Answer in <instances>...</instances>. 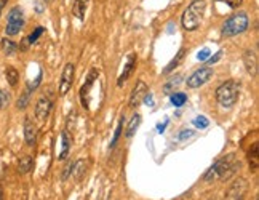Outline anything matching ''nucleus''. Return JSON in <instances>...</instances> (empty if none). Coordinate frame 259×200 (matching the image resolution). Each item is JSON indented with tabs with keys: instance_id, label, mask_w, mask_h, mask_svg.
Here are the masks:
<instances>
[{
	"instance_id": "26",
	"label": "nucleus",
	"mask_w": 259,
	"mask_h": 200,
	"mask_svg": "<svg viewBox=\"0 0 259 200\" xmlns=\"http://www.w3.org/2000/svg\"><path fill=\"white\" fill-rule=\"evenodd\" d=\"M186 101H187V96H186L184 93H173V94H171V103H173V106L181 108Z\"/></svg>"
},
{
	"instance_id": "1",
	"label": "nucleus",
	"mask_w": 259,
	"mask_h": 200,
	"mask_svg": "<svg viewBox=\"0 0 259 200\" xmlns=\"http://www.w3.org/2000/svg\"><path fill=\"white\" fill-rule=\"evenodd\" d=\"M240 168V160L237 159L235 154H227L226 157L216 160L213 164L205 175H203V179L207 183H211L215 179H221V181H226L229 178H232Z\"/></svg>"
},
{
	"instance_id": "25",
	"label": "nucleus",
	"mask_w": 259,
	"mask_h": 200,
	"mask_svg": "<svg viewBox=\"0 0 259 200\" xmlns=\"http://www.w3.org/2000/svg\"><path fill=\"white\" fill-rule=\"evenodd\" d=\"M12 98H10V93L7 90H2L0 88V111H4L8 108V104H10Z\"/></svg>"
},
{
	"instance_id": "32",
	"label": "nucleus",
	"mask_w": 259,
	"mask_h": 200,
	"mask_svg": "<svg viewBox=\"0 0 259 200\" xmlns=\"http://www.w3.org/2000/svg\"><path fill=\"white\" fill-rule=\"evenodd\" d=\"M179 80H181V75H176V80H171L170 83H166L165 85V93H170L171 87H176V85L179 83Z\"/></svg>"
},
{
	"instance_id": "3",
	"label": "nucleus",
	"mask_w": 259,
	"mask_h": 200,
	"mask_svg": "<svg viewBox=\"0 0 259 200\" xmlns=\"http://www.w3.org/2000/svg\"><path fill=\"white\" fill-rule=\"evenodd\" d=\"M238 96H240V87L234 80H227L216 88V99L219 103V106L224 109L234 108L235 103L238 101Z\"/></svg>"
},
{
	"instance_id": "36",
	"label": "nucleus",
	"mask_w": 259,
	"mask_h": 200,
	"mask_svg": "<svg viewBox=\"0 0 259 200\" xmlns=\"http://www.w3.org/2000/svg\"><path fill=\"white\" fill-rule=\"evenodd\" d=\"M7 2H8V0H0V16H2V10L5 8Z\"/></svg>"
},
{
	"instance_id": "37",
	"label": "nucleus",
	"mask_w": 259,
	"mask_h": 200,
	"mask_svg": "<svg viewBox=\"0 0 259 200\" xmlns=\"http://www.w3.org/2000/svg\"><path fill=\"white\" fill-rule=\"evenodd\" d=\"M0 200H4V187L0 186Z\"/></svg>"
},
{
	"instance_id": "30",
	"label": "nucleus",
	"mask_w": 259,
	"mask_h": 200,
	"mask_svg": "<svg viewBox=\"0 0 259 200\" xmlns=\"http://www.w3.org/2000/svg\"><path fill=\"white\" fill-rule=\"evenodd\" d=\"M193 125L199 127V128H207L208 127V119H205L203 116L197 117L196 120H193Z\"/></svg>"
},
{
	"instance_id": "23",
	"label": "nucleus",
	"mask_w": 259,
	"mask_h": 200,
	"mask_svg": "<svg viewBox=\"0 0 259 200\" xmlns=\"http://www.w3.org/2000/svg\"><path fill=\"white\" fill-rule=\"evenodd\" d=\"M184 55H186V50H184V48H181L179 52H178V55L176 56H174V58L171 60V63L168 64V66H166V68H165V71H163V74H170L174 68H178V66H179V63L182 61V58H184Z\"/></svg>"
},
{
	"instance_id": "33",
	"label": "nucleus",
	"mask_w": 259,
	"mask_h": 200,
	"mask_svg": "<svg viewBox=\"0 0 259 200\" xmlns=\"http://www.w3.org/2000/svg\"><path fill=\"white\" fill-rule=\"evenodd\" d=\"M192 135H193V131H190V130H189V131H187V130H184V131L181 133V135H179V139L182 141V139H186V138H190Z\"/></svg>"
},
{
	"instance_id": "16",
	"label": "nucleus",
	"mask_w": 259,
	"mask_h": 200,
	"mask_svg": "<svg viewBox=\"0 0 259 200\" xmlns=\"http://www.w3.org/2000/svg\"><path fill=\"white\" fill-rule=\"evenodd\" d=\"M87 168H88V160L80 159V160L76 162V164H74V167H72V175L71 176H74L77 181H80L83 176H85Z\"/></svg>"
},
{
	"instance_id": "9",
	"label": "nucleus",
	"mask_w": 259,
	"mask_h": 200,
	"mask_svg": "<svg viewBox=\"0 0 259 200\" xmlns=\"http://www.w3.org/2000/svg\"><path fill=\"white\" fill-rule=\"evenodd\" d=\"M98 75H99V72L96 71V69H93V71H90V74H88V77H87V80H85V83L82 85V88H80V98H82V106L85 108V109H88L90 108V91H91V87H93V83H95V80L98 79Z\"/></svg>"
},
{
	"instance_id": "15",
	"label": "nucleus",
	"mask_w": 259,
	"mask_h": 200,
	"mask_svg": "<svg viewBox=\"0 0 259 200\" xmlns=\"http://www.w3.org/2000/svg\"><path fill=\"white\" fill-rule=\"evenodd\" d=\"M61 141H62V149H61V152H59L58 159H59V160H64V159H68L69 151H71V144H72V135L69 133L68 128H66V130H62V133H61Z\"/></svg>"
},
{
	"instance_id": "17",
	"label": "nucleus",
	"mask_w": 259,
	"mask_h": 200,
	"mask_svg": "<svg viewBox=\"0 0 259 200\" xmlns=\"http://www.w3.org/2000/svg\"><path fill=\"white\" fill-rule=\"evenodd\" d=\"M88 7V0H74V7H72V13L77 20H83L85 18V12Z\"/></svg>"
},
{
	"instance_id": "2",
	"label": "nucleus",
	"mask_w": 259,
	"mask_h": 200,
	"mask_svg": "<svg viewBox=\"0 0 259 200\" xmlns=\"http://www.w3.org/2000/svg\"><path fill=\"white\" fill-rule=\"evenodd\" d=\"M205 8H207V4L205 0H193V2L186 8V12L182 15V27L186 31L192 32V31H197L199 26L202 23V18H203V13H205Z\"/></svg>"
},
{
	"instance_id": "6",
	"label": "nucleus",
	"mask_w": 259,
	"mask_h": 200,
	"mask_svg": "<svg viewBox=\"0 0 259 200\" xmlns=\"http://www.w3.org/2000/svg\"><path fill=\"white\" fill-rule=\"evenodd\" d=\"M248 181L245 178H237L234 183L229 186L226 192V200H245L248 194Z\"/></svg>"
},
{
	"instance_id": "24",
	"label": "nucleus",
	"mask_w": 259,
	"mask_h": 200,
	"mask_svg": "<svg viewBox=\"0 0 259 200\" xmlns=\"http://www.w3.org/2000/svg\"><path fill=\"white\" fill-rule=\"evenodd\" d=\"M31 93H32L31 90L26 88V91L21 94L20 99H18V104H16L18 109H26L27 108V104H29V99H31Z\"/></svg>"
},
{
	"instance_id": "29",
	"label": "nucleus",
	"mask_w": 259,
	"mask_h": 200,
	"mask_svg": "<svg viewBox=\"0 0 259 200\" xmlns=\"http://www.w3.org/2000/svg\"><path fill=\"white\" fill-rule=\"evenodd\" d=\"M218 2H223V4H226L229 8H238L240 5L243 4V0H218Z\"/></svg>"
},
{
	"instance_id": "7",
	"label": "nucleus",
	"mask_w": 259,
	"mask_h": 200,
	"mask_svg": "<svg viewBox=\"0 0 259 200\" xmlns=\"http://www.w3.org/2000/svg\"><path fill=\"white\" fill-rule=\"evenodd\" d=\"M213 69L211 68H200L199 71L193 72L190 77H187V87L189 88H200L202 85H205L207 82L211 80L213 77Z\"/></svg>"
},
{
	"instance_id": "10",
	"label": "nucleus",
	"mask_w": 259,
	"mask_h": 200,
	"mask_svg": "<svg viewBox=\"0 0 259 200\" xmlns=\"http://www.w3.org/2000/svg\"><path fill=\"white\" fill-rule=\"evenodd\" d=\"M147 94H149V87H147L143 80H140L136 83V87L133 88L132 94H130V106L138 108L144 101V98L147 96Z\"/></svg>"
},
{
	"instance_id": "31",
	"label": "nucleus",
	"mask_w": 259,
	"mask_h": 200,
	"mask_svg": "<svg viewBox=\"0 0 259 200\" xmlns=\"http://www.w3.org/2000/svg\"><path fill=\"white\" fill-rule=\"evenodd\" d=\"M72 167H74L72 162H68L66 167H64V171H62V181L69 179V176L72 175Z\"/></svg>"
},
{
	"instance_id": "35",
	"label": "nucleus",
	"mask_w": 259,
	"mask_h": 200,
	"mask_svg": "<svg viewBox=\"0 0 259 200\" xmlns=\"http://www.w3.org/2000/svg\"><path fill=\"white\" fill-rule=\"evenodd\" d=\"M221 55H223V52H218V53H216V56H213V58H210V60H208V64H215V63L221 58Z\"/></svg>"
},
{
	"instance_id": "21",
	"label": "nucleus",
	"mask_w": 259,
	"mask_h": 200,
	"mask_svg": "<svg viewBox=\"0 0 259 200\" xmlns=\"http://www.w3.org/2000/svg\"><path fill=\"white\" fill-rule=\"evenodd\" d=\"M248 160H249V168H253L254 171L259 167V156H257V141L253 142V149H249L248 152Z\"/></svg>"
},
{
	"instance_id": "34",
	"label": "nucleus",
	"mask_w": 259,
	"mask_h": 200,
	"mask_svg": "<svg viewBox=\"0 0 259 200\" xmlns=\"http://www.w3.org/2000/svg\"><path fill=\"white\" fill-rule=\"evenodd\" d=\"M208 56H210V50H202V53H199V60L200 61H203V60H207L208 58Z\"/></svg>"
},
{
	"instance_id": "27",
	"label": "nucleus",
	"mask_w": 259,
	"mask_h": 200,
	"mask_svg": "<svg viewBox=\"0 0 259 200\" xmlns=\"http://www.w3.org/2000/svg\"><path fill=\"white\" fill-rule=\"evenodd\" d=\"M122 128H123V117L118 120V125L115 128V133H114V138H112V142H110V147H114L117 144V141L120 138V135H122Z\"/></svg>"
},
{
	"instance_id": "11",
	"label": "nucleus",
	"mask_w": 259,
	"mask_h": 200,
	"mask_svg": "<svg viewBox=\"0 0 259 200\" xmlns=\"http://www.w3.org/2000/svg\"><path fill=\"white\" fill-rule=\"evenodd\" d=\"M53 108V103L48 96H40L35 103V117L39 120H47Z\"/></svg>"
},
{
	"instance_id": "12",
	"label": "nucleus",
	"mask_w": 259,
	"mask_h": 200,
	"mask_svg": "<svg viewBox=\"0 0 259 200\" xmlns=\"http://www.w3.org/2000/svg\"><path fill=\"white\" fill-rule=\"evenodd\" d=\"M136 63H138L136 55H135V53H130V55H128V58H126V63H125V66H123V71H122V74H120V77H118V80H117V85H118V87H122V85H123L130 77H132L133 71L136 69Z\"/></svg>"
},
{
	"instance_id": "18",
	"label": "nucleus",
	"mask_w": 259,
	"mask_h": 200,
	"mask_svg": "<svg viewBox=\"0 0 259 200\" xmlns=\"http://www.w3.org/2000/svg\"><path fill=\"white\" fill-rule=\"evenodd\" d=\"M0 48H2L5 56H13L18 52V45L12 39H2L0 40Z\"/></svg>"
},
{
	"instance_id": "8",
	"label": "nucleus",
	"mask_w": 259,
	"mask_h": 200,
	"mask_svg": "<svg viewBox=\"0 0 259 200\" xmlns=\"http://www.w3.org/2000/svg\"><path fill=\"white\" fill-rule=\"evenodd\" d=\"M74 74H76V68H74L72 63H66L61 74V80H59V96H66L69 90L72 88L74 83Z\"/></svg>"
},
{
	"instance_id": "22",
	"label": "nucleus",
	"mask_w": 259,
	"mask_h": 200,
	"mask_svg": "<svg viewBox=\"0 0 259 200\" xmlns=\"http://www.w3.org/2000/svg\"><path fill=\"white\" fill-rule=\"evenodd\" d=\"M5 75H7V82H8V85H10V87H16L18 85V82H20V72H18L15 68H7L5 69Z\"/></svg>"
},
{
	"instance_id": "13",
	"label": "nucleus",
	"mask_w": 259,
	"mask_h": 200,
	"mask_svg": "<svg viewBox=\"0 0 259 200\" xmlns=\"http://www.w3.org/2000/svg\"><path fill=\"white\" fill-rule=\"evenodd\" d=\"M24 141H26V144L31 147L35 146V142H37V125L29 117L24 119Z\"/></svg>"
},
{
	"instance_id": "4",
	"label": "nucleus",
	"mask_w": 259,
	"mask_h": 200,
	"mask_svg": "<svg viewBox=\"0 0 259 200\" xmlns=\"http://www.w3.org/2000/svg\"><path fill=\"white\" fill-rule=\"evenodd\" d=\"M248 26H249L248 15L245 12H238V13L230 16L229 20L223 24L221 34H223L226 39H230V37H235L238 34L245 32L248 29Z\"/></svg>"
},
{
	"instance_id": "20",
	"label": "nucleus",
	"mask_w": 259,
	"mask_h": 200,
	"mask_svg": "<svg viewBox=\"0 0 259 200\" xmlns=\"http://www.w3.org/2000/svg\"><path fill=\"white\" fill-rule=\"evenodd\" d=\"M140 123H141V116H140V114H135V116L132 117V120H130L128 127H126V131H125L126 138H133L138 127H140Z\"/></svg>"
},
{
	"instance_id": "5",
	"label": "nucleus",
	"mask_w": 259,
	"mask_h": 200,
	"mask_svg": "<svg viewBox=\"0 0 259 200\" xmlns=\"http://www.w3.org/2000/svg\"><path fill=\"white\" fill-rule=\"evenodd\" d=\"M24 26V15L20 7H13L10 13H8V20H7V26H5V32L7 35H18L21 32Z\"/></svg>"
},
{
	"instance_id": "19",
	"label": "nucleus",
	"mask_w": 259,
	"mask_h": 200,
	"mask_svg": "<svg viewBox=\"0 0 259 200\" xmlns=\"http://www.w3.org/2000/svg\"><path fill=\"white\" fill-rule=\"evenodd\" d=\"M32 167H34V160H32V157H29V156L21 157L20 162H18V171H20L21 175L29 173V171L32 170Z\"/></svg>"
},
{
	"instance_id": "14",
	"label": "nucleus",
	"mask_w": 259,
	"mask_h": 200,
	"mask_svg": "<svg viewBox=\"0 0 259 200\" xmlns=\"http://www.w3.org/2000/svg\"><path fill=\"white\" fill-rule=\"evenodd\" d=\"M243 64L246 72L251 75V77H256L257 75V55L254 50H246L243 53Z\"/></svg>"
},
{
	"instance_id": "28",
	"label": "nucleus",
	"mask_w": 259,
	"mask_h": 200,
	"mask_svg": "<svg viewBox=\"0 0 259 200\" xmlns=\"http://www.w3.org/2000/svg\"><path fill=\"white\" fill-rule=\"evenodd\" d=\"M45 32V29H43V27H37V29L29 35V37H26V40L27 42H29V45H32L34 42H37V39H39V37L42 35Z\"/></svg>"
},
{
	"instance_id": "38",
	"label": "nucleus",
	"mask_w": 259,
	"mask_h": 200,
	"mask_svg": "<svg viewBox=\"0 0 259 200\" xmlns=\"http://www.w3.org/2000/svg\"><path fill=\"white\" fill-rule=\"evenodd\" d=\"M43 2H51V0H43Z\"/></svg>"
}]
</instances>
